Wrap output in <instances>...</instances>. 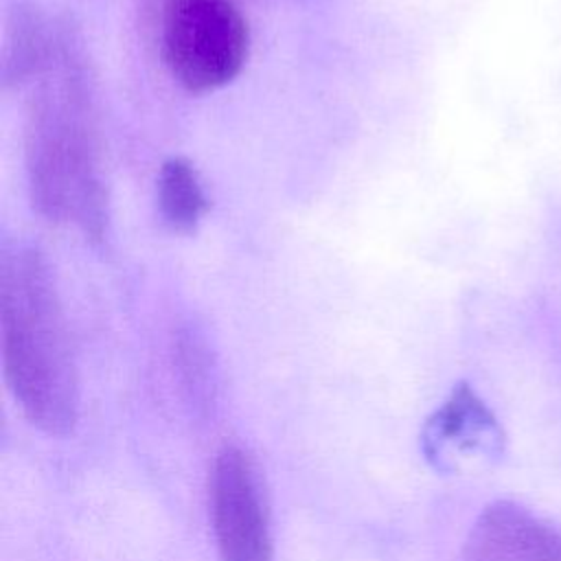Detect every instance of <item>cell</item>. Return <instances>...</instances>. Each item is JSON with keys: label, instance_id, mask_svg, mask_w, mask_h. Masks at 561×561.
<instances>
[{"label": "cell", "instance_id": "obj_8", "mask_svg": "<svg viewBox=\"0 0 561 561\" xmlns=\"http://www.w3.org/2000/svg\"><path fill=\"white\" fill-rule=\"evenodd\" d=\"M158 208L173 232H193L208 210L197 169L182 156L167 158L156 182Z\"/></svg>", "mask_w": 561, "mask_h": 561}, {"label": "cell", "instance_id": "obj_1", "mask_svg": "<svg viewBox=\"0 0 561 561\" xmlns=\"http://www.w3.org/2000/svg\"><path fill=\"white\" fill-rule=\"evenodd\" d=\"M31 202L50 221H72L92 241L107 224L92 101L77 37L66 26L46 70L35 79L26 114Z\"/></svg>", "mask_w": 561, "mask_h": 561}, {"label": "cell", "instance_id": "obj_7", "mask_svg": "<svg viewBox=\"0 0 561 561\" xmlns=\"http://www.w3.org/2000/svg\"><path fill=\"white\" fill-rule=\"evenodd\" d=\"M59 39V26L26 2H15L4 15V39L0 53L2 85L35 81L50 64Z\"/></svg>", "mask_w": 561, "mask_h": 561}, {"label": "cell", "instance_id": "obj_4", "mask_svg": "<svg viewBox=\"0 0 561 561\" xmlns=\"http://www.w3.org/2000/svg\"><path fill=\"white\" fill-rule=\"evenodd\" d=\"M208 508L221 561H272L270 506L254 458L239 445H224L208 478Z\"/></svg>", "mask_w": 561, "mask_h": 561}, {"label": "cell", "instance_id": "obj_2", "mask_svg": "<svg viewBox=\"0 0 561 561\" xmlns=\"http://www.w3.org/2000/svg\"><path fill=\"white\" fill-rule=\"evenodd\" d=\"M0 348L7 383L28 423L53 436L72 432L77 370L50 265L33 245L18 243L0 256Z\"/></svg>", "mask_w": 561, "mask_h": 561}, {"label": "cell", "instance_id": "obj_6", "mask_svg": "<svg viewBox=\"0 0 561 561\" xmlns=\"http://www.w3.org/2000/svg\"><path fill=\"white\" fill-rule=\"evenodd\" d=\"M462 561H561V533L519 504L493 502L471 526Z\"/></svg>", "mask_w": 561, "mask_h": 561}, {"label": "cell", "instance_id": "obj_5", "mask_svg": "<svg viewBox=\"0 0 561 561\" xmlns=\"http://www.w3.org/2000/svg\"><path fill=\"white\" fill-rule=\"evenodd\" d=\"M502 445L497 419L469 383H458L421 432V449L440 471H456L471 458H495Z\"/></svg>", "mask_w": 561, "mask_h": 561}, {"label": "cell", "instance_id": "obj_3", "mask_svg": "<svg viewBox=\"0 0 561 561\" xmlns=\"http://www.w3.org/2000/svg\"><path fill=\"white\" fill-rule=\"evenodd\" d=\"M160 39L169 72L191 92L230 83L250 48L248 22L232 0H167Z\"/></svg>", "mask_w": 561, "mask_h": 561}]
</instances>
